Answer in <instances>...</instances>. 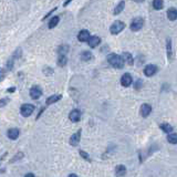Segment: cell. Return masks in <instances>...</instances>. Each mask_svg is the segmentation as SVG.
I'll use <instances>...</instances> for the list:
<instances>
[{
	"label": "cell",
	"mask_w": 177,
	"mask_h": 177,
	"mask_svg": "<svg viewBox=\"0 0 177 177\" xmlns=\"http://www.w3.org/2000/svg\"><path fill=\"white\" fill-rule=\"evenodd\" d=\"M107 61H108V63L111 64L113 68H115V69H122L125 64V62H124V60H123V58H122V56L115 54V53L108 54Z\"/></svg>",
	"instance_id": "6da1fadb"
},
{
	"label": "cell",
	"mask_w": 177,
	"mask_h": 177,
	"mask_svg": "<svg viewBox=\"0 0 177 177\" xmlns=\"http://www.w3.org/2000/svg\"><path fill=\"white\" fill-rule=\"evenodd\" d=\"M125 27H126V24L124 22L121 21V20H116L110 27V32H111L112 35H119V33H121L125 29Z\"/></svg>",
	"instance_id": "7a4b0ae2"
},
{
	"label": "cell",
	"mask_w": 177,
	"mask_h": 177,
	"mask_svg": "<svg viewBox=\"0 0 177 177\" xmlns=\"http://www.w3.org/2000/svg\"><path fill=\"white\" fill-rule=\"evenodd\" d=\"M143 27H144V19L141 18V17H136V18H134L130 24L131 30H132V31H135V32L140 31Z\"/></svg>",
	"instance_id": "3957f363"
},
{
	"label": "cell",
	"mask_w": 177,
	"mask_h": 177,
	"mask_svg": "<svg viewBox=\"0 0 177 177\" xmlns=\"http://www.w3.org/2000/svg\"><path fill=\"white\" fill-rule=\"evenodd\" d=\"M33 111H35V105H32V104L24 103L20 106V113L24 117H29L33 113Z\"/></svg>",
	"instance_id": "277c9868"
},
{
	"label": "cell",
	"mask_w": 177,
	"mask_h": 177,
	"mask_svg": "<svg viewBox=\"0 0 177 177\" xmlns=\"http://www.w3.org/2000/svg\"><path fill=\"white\" fill-rule=\"evenodd\" d=\"M42 95V90H41V87L38 86V85H33V86L30 89V96L31 99L33 100H38Z\"/></svg>",
	"instance_id": "5b68a950"
},
{
	"label": "cell",
	"mask_w": 177,
	"mask_h": 177,
	"mask_svg": "<svg viewBox=\"0 0 177 177\" xmlns=\"http://www.w3.org/2000/svg\"><path fill=\"white\" fill-rule=\"evenodd\" d=\"M91 38V35L90 32L87 31V30H81V31L78 33V40H79L80 42H87Z\"/></svg>",
	"instance_id": "8992f818"
},
{
	"label": "cell",
	"mask_w": 177,
	"mask_h": 177,
	"mask_svg": "<svg viewBox=\"0 0 177 177\" xmlns=\"http://www.w3.org/2000/svg\"><path fill=\"white\" fill-rule=\"evenodd\" d=\"M132 82H133V79H132V77H131L130 73H125L122 75L121 84L123 85V86H125V87L130 86V85L132 84Z\"/></svg>",
	"instance_id": "52a82bcc"
},
{
	"label": "cell",
	"mask_w": 177,
	"mask_h": 177,
	"mask_svg": "<svg viewBox=\"0 0 177 177\" xmlns=\"http://www.w3.org/2000/svg\"><path fill=\"white\" fill-rule=\"evenodd\" d=\"M156 72H157V66L154 64H148L144 69V73L146 77H153L154 74H156Z\"/></svg>",
	"instance_id": "ba28073f"
},
{
	"label": "cell",
	"mask_w": 177,
	"mask_h": 177,
	"mask_svg": "<svg viewBox=\"0 0 177 177\" xmlns=\"http://www.w3.org/2000/svg\"><path fill=\"white\" fill-rule=\"evenodd\" d=\"M69 119L70 121L73 122V123H77V122H79L80 120H81V112H80L79 110H73V111L70 112Z\"/></svg>",
	"instance_id": "9c48e42d"
},
{
	"label": "cell",
	"mask_w": 177,
	"mask_h": 177,
	"mask_svg": "<svg viewBox=\"0 0 177 177\" xmlns=\"http://www.w3.org/2000/svg\"><path fill=\"white\" fill-rule=\"evenodd\" d=\"M81 133H82L81 130H79L77 133H74L71 137H70V144H71L72 146H77L80 143V140H81Z\"/></svg>",
	"instance_id": "30bf717a"
},
{
	"label": "cell",
	"mask_w": 177,
	"mask_h": 177,
	"mask_svg": "<svg viewBox=\"0 0 177 177\" xmlns=\"http://www.w3.org/2000/svg\"><path fill=\"white\" fill-rule=\"evenodd\" d=\"M151 112H152V106L150 104L145 103L141 106V115L143 117H147L151 114Z\"/></svg>",
	"instance_id": "8fae6325"
},
{
	"label": "cell",
	"mask_w": 177,
	"mask_h": 177,
	"mask_svg": "<svg viewBox=\"0 0 177 177\" xmlns=\"http://www.w3.org/2000/svg\"><path fill=\"white\" fill-rule=\"evenodd\" d=\"M19 135H20V131L18 129H10V130L7 131V136L12 141L17 140L19 137Z\"/></svg>",
	"instance_id": "7c38bea8"
},
{
	"label": "cell",
	"mask_w": 177,
	"mask_h": 177,
	"mask_svg": "<svg viewBox=\"0 0 177 177\" xmlns=\"http://www.w3.org/2000/svg\"><path fill=\"white\" fill-rule=\"evenodd\" d=\"M122 58L124 60V62L129 65H133L134 64V58L130 52H124L122 54Z\"/></svg>",
	"instance_id": "4fadbf2b"
},
{
	"label": "cell",
	"mask_w": 177,
	"mask_h": 177,
	"mask_svg": "<svg viewBox=\"0 0 177 177\" xmlns=\"http://www.w3.org/2000/svg\"><path fill=\"white\" fill-rule=\"evenodd\" d=\"M61 99H62V95H60V94L51 95V96H49V98L47 99V101H45V104H47V105H51V104L59 102Z\"/></svg>",
	"instance_id": "5bb4252c"
},
{
	"label": "cell",
	"mask_w": 177,
	"mask_h": 177,
	"mask_svg": "<svg viewBox=\"0 0 177 177\" xmlns=\"http://www.w3.org/2000/svg\"><path fill=\"white\" fill-rule=\"evenodd\" d=\"M87 43H89V45H90L91 48H96L101 43V39L98 36H91L90 40L87 41Z\"/></svg>",
	"instance_id": "9a60e30c"
},
{
	"label": "cell",
	"mask_w": 177,
	"mask_h": 177,
	"mask_svg": "<svg viewBox=\"0 0 177 177\" xmlns=\"http://www.w3.org/2000/svg\"><path fill=\"white\" fill-rule=\"evenodd\" d=\"M126 174V167L124 165H117L115 168V175L117 177H124Z\"/></svg>",
	"instance_id": "2e32d148"
},
{
	"label": "cell",
	"mask_w": 177,
	"mask_h": 177,
	"mask_svg": "<svg viewBox=\"0 0 177 177\" xmlns=\"http://www.w3.org/2000/svg\"><path fill=\"white\" fill-rule=\"evenodd\" d=\"M59 22H60V17H59V16L51 17L50 21H49V23H48L49 29H53V28H56V27L59 24Z\"/></svg>",
	"instance_id": "e0dca14e"
},
{
	"label": "cell",
	"mask_w": 177,
	"mask_h": 177,
	"mask_svg": "<svg viewBox=\"0 0 177 177\" xmlns=\"http://www.w3.org/2000/svg\"><path fill=\"white\" fill-rule=\"evenodd\" d=\"M167 18L171 21H175L177 19V9L176 8H169L167 10Z\"/></svg>",
	"instance_id": "ac0fdd59"
},
{
	"label": "cell",
	"mask_w": 177,
	"mask_h": 177,
	"mask_svg": "<svg viewBox=\"0 0 177 177\" xmlns=\"http://www.w3.org/2000/svg\"><path fill=\"white\" fill-rule=\"evenodd\" d=\"M124 8H125V1H124V0H122V1H120V2L117 3L116 7H115V9H114V11H113V15H114V16H117V15H120L122 11L124 10Z\"/></svg>",
	"instance_id": "d6986e66"
},
{
	"label": "cell",
	"mask_w": 177,
	"mask_h": 177,
	"mask_svg": "<svg viewBox=\"0 0 177 177\" xmlns=\"http://www.w3.org/2000/svg\"><path fill=\"white\" fill-rule=\"evenodd\" d=\"M166 49H167V57L171 60L173 57V48H172V39H169V38L166 39Z\"/></svg>",
	"instance_id": "ffe728a7"
},
{
	"label": "cell",
	"mask_w": 177,
	"mask_h": 177,
	"mask_svg": "<svg viewBox=\"0 0 177 177\" xmlns=\"http://www.w3.org/2000/svg\"><path fill=\"white\" fill-rule=\"evenodd\" d=\"M68 52H69V45L68 44H62L58 48L59 56H66V53Z\"/></svg>",
	"instance_id": "44dd1931"
},
{
	"label": "cell",
	"mask_w": 177,
	"mask_h": 177,
	"mask_svg": "<svg viewBox=\"0 0 177 177\" xmlns=\"http://www.w3.org/2000/svg\"><path fill=\"white\" fill-rule=\"evenodd\" d=\"M92 58H93V56H92V53H91L90 51H83V52L81 53V60L84 61V62L90 61Z\"/></svg>",
	"instance_id": "7402d4cb"
},
{
	"label": "cell",
	"mask_w": 177,
	"mask_h": 177,
	"mask_svg": "<svg viewBox=\"0 0 177 177\" xmlns=\"http://www.w3.org/2000/svg\"><path fill=\"white\" fill-rule=\"evenodd\" d=\"M161 130L164 131V132L167 133V134H171V133L173 132V127L171 126V124H168V123H162Z\"/></svg>",
	"instance_id": "603a6c76"
},
{
	"label": "cell",
	"mask_w": 177,
	"mask_h": 177,
	"mask_svg": "<svg viewBox=\"0 0 177 177\" xmlns=\"http://www.w3.org/2000/svg\"><path fill=\"white\" fill-rule=\"evenodd\" d=\"M163 7H164L163 0H153V8L155 10H162Z\"/></svg>",
	"instance_id": "cb8c5ba5"
},
{
	"label": "cell",
	"mask_w": 177,
	"mask_h": 177,
	"mask_svg": "<svg viewBox=\"0 0 177 177\" xmlns=\"http://www.w3.org/2000/svg\"><path fill=\"white\" fill-rule=\"evenodd\" d=\"M23 156H24V154L22 153V152H19V153H17L16 155L13 156L12 158L9 161V163H10V164H12V163H16V162L21 161V159L23 158Z\"/></svg>",
	"instance_id": "d4e9b609"
},
{
	"label": "cell",
	"mask_w": 177,
	"mask_h": 177,
	"mask_svg": "<svg viewBox=\"0 0 177 177\" xmlns=\"http://www.w3.org/2000/svg\"><path fill=\"white\" fill-rule=\"evenodd\" d=\"M66 63H68V58H66V56H59L58 57V65L59 66L63 68V66H65Z\"/></svg>",
	"instance_id": "484cf974"
},
{
	"label": "cell",
	"mask_w": 177,
	"mask_h": 177,
	"mask_svg": "<svg viewBox=\"0 0 177 177\" xmlns=\"http://www.w3.org/2000/svg\"><path fill=\"white\" fill-rule=\"evenodd\" d=\"M21 56H22V49L20 47H18L16 50H15V52L12 53V57H11V58H12L13 60H18V59L21 58Z\"/></svg>",
	"instance_id": "4316f807"
},
{
	"label": "cell",
	"mask_w": 177,
	"mask_h": 177,
	"mask_svg": "<svg viewBox=\"0 0 177 177\" xmlns=\"http://www.w3.org/2000/svg\"><path fill=\"white\" fill-rule=\"evenodd\" d=\"M167 141H168L171 144H173V145H176L177 144V133H171V134L167 136Z\"/></svg>",
	"instance_id": "83f0119b"
},
{
	"label": "cell",
	"mask_w": 177,
	"mask_h": 177,
	"mask_svg": "<svg viewBox=\"0 0 177 177\" xmlns=\"http://www.w3.org/2000/svg\"><path fill=\"white\" fill-rule=\"evenodd\" d=\"M13 64H15V60L12 58H10L8 61H7V63H6V66H7V70L11 71L13 69Z\"/></svg>",
	"instance_id": "f1b7e54d"
},
{
	"label": "cell",
	"mask_w": 177,
	"mask_h": 177,
	"mask_svg": "<svg viewBox=\"0 0 177 177\" xmlns=\"http://www.w3.org/2000/svg\"><path fill=\"white\" fill-rule=\"evenodd\" d=\"M80 155H81V157H82V158H84L85 161H87V162H90V161H91V157L89 156V154H87L86 152L80 151Z\"/></svg>",
	"instance_id": "f546056e"
},
{
	"label": "cell",
	"mask_w": 177,
	"mask_h": 177,
	"mask_svg": "<svg viewBox=\"0 0 177 177\" xmlns=\"http://www.w3.org/2000/svg\"><path fill=\"white\" fill-rule=\"evenodd\" d=\"M43 73H44L45 75H51V74H53V70L51 69L50 66H44V68H43Z\"/></svg>",
	"instance_id": "4dcf8cb0"
},
{
	"label": "cell",
	"mask_w": 177,
	"mask_h": 177,
	"mask_svg": "<svg viewBox=\"0 0 177 177\" xmlns=\"http://www.w3.org/2000/svg\"><path fill=\"white\" fill-rule=\"evenodd\" d=\"M143 86V82H142V80H137L136 82H135L134 84V89L135 90H141V87Z\"/></svg>",
	"instance_id": "1f68e13d"
},
{
	"label": "cell",
	"mask_w": 177,
	"mask_h": 177,
	"mask_svg": "<svg viewBox=\"0 0 177 177\" xmlns=\"http://www.w3.org/2000/svg\"><path fill=\"white\" fill-rule=\"evenodd\" d=\"M9 99H7V98H5V99H1L0 100V107H3V106H6L7 104L9 103Z\"/></svg>",
	"instance_id": "d6a6232c"
},
{
	"label": "cell",
	"mask_w": 177,
	"mask_h": 177,
	"mask_svg": "<svg viewBox=\"0 0 177 177\" xmlns=\"http://www.w3.org/2000/svg\"><path fill=\"white\" fill-rule=\"evenodd\" d=\"M57 9H58V7H54V8H53L52 10H51V11H49V12H48L47 15H45V16H44V17H43V18H42V21H44V20H45V19H47V18H49V17H50L51 15H52V13H53V12H54V11L57 10Z\"/></svg>",
	"instance_id": "836d02e7"
},
{
	"label": "cell",
	"mask_w": 177,
	"mask_h": 177,
	"mask_svg": "<svg viewBox=\"0 0 177 177\" xmlns=\"http://www.w3.org/2000/svg\"><path fill=\"white\" fill-rule=\"evenodd\" d=\"M3 78H5V71H3L1 68H0V82L3 80Z\"/></svg>",
	"instance_id": "e575fe53"
},
{
	"label": "cell",
	"mask_w": 177,
	"mask_h": 177,
	"mask_svg": "<svg viewBox=\"0 0 177 177\" xmlns=\"http://www.w3.org/2000/svg\"><path fill=\"white\" fill-rule=\"evenodd\" d=\"M15 91H16V87L12 86V87H9L8 90H7V92H8V93H13Z\"/></svg>",
	"instance_id": "d590c367"
},
{
	"label": "cell",
	"mask_w": 177,
	"mask_h": 177,
	"mask_svg": "<svg viewBox=\"0 0 177 177\" xmlns=\"http://www.w3.org/2000/svg\"><path fill=\"white\" fill-rule=\"evenodd\" d=\"M6 156H7V152H6V153H3V155H2V156H0V164L2 163V161H3V159H5Z\"/></svg>",
	"instance_id": "8d00e7d4"
},
{
	"label": "cell",
	"mask_w": 177,
	"mask_h": 177,
	"mask_svg": "<svg viewBox=\"0 0 177 177\" xmlns=\"http://www.w3.org/2000/svg\"><path fill=\"white\" fill-rule=\"evenodd\" d=\"M71 1H72V0H66L65 2H64V3H63V7H66V6L69 5V3H70V2H71Z\"/></svg>",
	"instance_id": "74e56055"
},
{
	"label": "cell",
	"mask_w": 177,
	"mask_h": 177,
	"mask_svg": "<svg viewBox=\"0 0 177 177\" xmlns=\"http://www.w3.org/2000/svg\"><path fill=\"white\" fill-rule=\"evenodd\" d=\"M24 177H36V176H35L33 174H32V173H29V174H27Z\"/></svg>",
	"instance_id": "f35d334b"
},
{
	"label": "cell",
	"mask_w": 177,
	"mask_h": 177,
	"mask_svg": "<svg viewBox=\"0 0 177 177\" xmlns=\"http://www.w3.org/2000/svg\"><path fill=\"white\" fill-rule=\"evenodd\" d=\"M135 2H137V3H142V2H144L145 0H134Z\"/></svg>",
	"instance_id": "ab89813d"
},
{
	"label": "cell",
	"mask_w": 177,
	"mask_h": 177,
	"mask_svg": "<svg viewBox=\"0 0 177 177\" xmlns=\"http://www.w3.org/2000/svg\"><path fill=\"white\" fill-rule=\"evenodd\" d=\"M68 177H78V175H75V174H70Z\"/></svg>",
	"instance_id": "60d3db41"
}]
</instances>
